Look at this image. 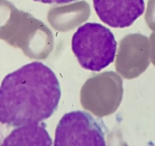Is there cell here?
I'll return each instance as SVG.
<instances>
[{
  "mask_svg": "<svg viewBox=\"0 0 155 146\" xmlns=\"http://www.w3.org/2000/svg\"><path fill=\"white\" fill-rule=\"evenodd\" d=\"M116 49L114 34L99 23L81 25L71 39V50L80 65L92 71H100L113 63Z\"/></svg>",
  "mask_w": 155,
  "mask_h": 146,
  "instance_id": "obj_2",
  "label": "cell"
},
{
  "mask_svg": "<svg viewBox=\"0 0 155 146\" xmlns=\"http://www.w3.org/2000/svg\"><path fill=\"white\" fill-rule=\"evenodd\" d=\"M55 146H105L101 125L90 114L75 111L61 118L55 132Z\"/></svg>",
  "mask_w": 155,
  "mask_h": 146,
  "instance_id": "obj_3",
  "label": "cell"
},
{
  "mask_svg": "<svg viewBox=\"0 0 155 146\" xmlns=\"http://www.w3.org/2000/svg\"><path fill=\"white\" fill-rule=\"evenodd\" d=\"M52 144L53 140L46 129V126L41 123L18 126L2 143V145L18 146H51Z\"/></svg>",
  "mask_w": 155,
  "mask_h": 146,
  "instance_id": "obj_5",
  "label": "cell"
},
{
  "mask_svg": "<svg viewBox=\"0 0 155 146\" xmlns=\"http://www.w3.org/2000/svg\"><path fill=\"white\" fill-rule=\"evenodd\" d=\"M93 3L100 19L114 28L130 27L145 9L144 0H93Z\"/></svg>",
  "mask_w": 155,
  "mask_h": 146,
  "instance_id": "obj_4",
  "label": "cell"
},
{
  "mask_svg": "<svg viewBox=\"0 0 155 146\" xmlns=\"http://www.w3.org/2000/svg\"><path fill=\"white\" fill-rule=\"evenodd\" d=\"M61 98L54 71L32 62L9 73L0 85V123L12 127L36 124L50 118Z\"/></svg>",
  "mask_w": 155,
  "mask_h": 146,
  "instance_id": "obj_1",
  "label": "cell"
},
{
  "mask_svg": "<svg viewBox=\"0 0 155 146\" xmlns=\"http://www.w3.org/2000/svg\"><path fill=\"white\" fill-rule=\"evenodd\" d=\"M34 1L44 4H58V5H62V4L71 3V2H74L76 0H34Z\"/></svg>",
  "mask_w": 155,
  "mask_h": 146,
  "instance_id": "obj_6",
  "label": "cell"
}]
</instances>
